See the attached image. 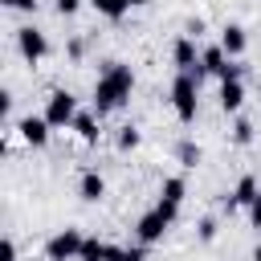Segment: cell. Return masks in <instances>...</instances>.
Here are the masks:
<instances>
[{
    "label": "cell",
    "mask_w": 261,
    "mask_h": 261,
    "mask_svg": "<svg viewBox=\"0 0 261 261\" xmlns=\"http://www.w3.org/2000/svg\"><path fill=\"white\" fill-rule=\"evenodd\" d=\"M200 241H216V220H200Z\"/></svg>",
    "instance_id": "d4e9b609"
},
{
    "label": "cell",
    "mask_w": 261,
    "mask_h": 261,
    "mask_svg": "<svg viewBox=\"0 0 261 261\" xmlns=\"http://www.w3.org/2000/svg\"><path fill=\"white\" fill-rule=\"evenodd\" d=\"M8 8H16V12H33L37 8V0H4Z\"/></svg>",
    "instance_id": "4316f807"
},
{
    "label": "cell",
    "mask_w": 261,
    "mask_h": 261,
    "mask_svg": "<svg viewBox=\"0 0 261 261\" xmlns=\"http://www.w3.org/2000/svg\"><path fill=\"white\" fill-rule=\"evenodd\" d=\"M184 196H188V184H184L179 175H167V179H163V188H159V204H155V208H159L167 220H175V216H179Z\"/></svg>",
    "instance_id": "52a82bcc"
},
{
    "label": "cell",
    "mask_w": 261,
    "mask_h": 261,
    "mask_svg": "<svg viewBox=\"0 0 261 261\" xmlns=\"http://www.w3.org/2000/svg\"><path fill=\"white\" fill-rule=\"evenodd\" d=\"M77 196H82L86 204H98V200L106 196V179H102L94 167H86V171H82V179H77Z\"/></svg>",
    "instance_id": "8fae6325"
},
{
    "label": "cell",
    "mask_w": 261,
    "mask_h": 261,
    "mask_svg": "<svg viewBox=\"0 0 261 261\" xmlns=\"http://www.w3.org/2000/svg\"><path fill=\"white\" fill-rule=\"evenodd\" d=\"M143 4H151V0H130V8H143Z\"/></svg>",
    "instance_id": "83f0119b"
},
{
    "label": "cell",
    "mask_w": 261,
    "mask_h": 261,
    "mask_svg": "<svg viewBox=\"0 0 261 261\" xmlns=\"http://www.w3.org/2000/svg\"><path fill=\"white\" fill-rule=\"evenodd\" d=\"M249 224H253V228H261V196L249 204Z\"/></svg>",
    "instance_id": "484cf974"
},
{
    "label": "cell",
    "mask_w": 261,
    "mask_h": 261,
    "mask_svg": "<svg viewBox=\"0 0 261 261\" xmlns=\"http://www.w3.org/2000/svg\"><path fill=\"white\" fill-rule=\"evenodd\" d=\"M200 155H204V151H200L192 139H184V143L175 147V159H179V167H196V163H200Z\"/></svg>",
    "instance_id": "ac0fdd59"
},
{
    "label": "cell",
    "mask_w": 261,
    "mask_h": 261,
    "mask_svg": "<svg viewBox=\"0 0 261 261\" xmlns=\"http://www.w3.org/2000/svg\"><path fill=\"white\" fill-rule=\"evenodd\" d=\"M106 241H98V237H86L82 241V261H106Z\"/></svg>",
    "instance_id": "d6986e66"
},
{
    "label": "cell",
    "mask_w": 261,
    "mask_h": 261,
    "mask_svg": "<svg viewBox=\"0 0 261 261\" xmlns=\"http://www.w3.org/2000/svg\"><path fill=\"white\" fill-rule=\"evenodd\" d=\"M228 61H232V57H228V53H224L220 45H208V49L200 53V69H204V73H216V77H224Z\"/></svg>",
    "instance_id": "4fadbf2b"
},
{
    "label": "cell",
    "mask_w": 261,
    "mask_h": 261,
    "mask_svg": "<svg viewBox=\"0 0 261 261\" xmlns=\"http://www.w3.org/2000/svg\"><path fill=\"white\" fill-rule=\"evenodd\" d=\"M82 232L77 228H61L45 241V261H82Z\"/></svg>",
    "instance_id": "277c9868"
},
{
    "label": "cell",
    "mask_w": 261,
    "mask_h": 261,
    "mask_svg": "<svg viewBox=\"0 0 261 261\" xmlns=\"http://www.w3.org/2000/svg\"><path fill=\"white\" fill-rule=\"evenodd\" d=\"M49 130H53V126L45 122V114H41V118H37V114H24V118L16 122V135H20L29 147H45V143H49Z\"/></svg>",
    "instance_id": "9c48e42d"
},
{
    "label": "cell",
    "mask_w": 261,
    "mask_h": 261,
    "mask_svg": "<svg viewBox=\"0 0 261 261\" xmlns=\"http://www.w3.org/2000/svg\"><path fill=\"white\" fill-rule=\"evenodd\" d=\"M0 261H16V241H12V237L0 241Z\"/></svg>",
    "instance_id": "603a6c76"
},
{
    "label": "cell",
    "mask_w": 261,
    "mask_h": 261,
    "mask_svg": "<svg viewBox=\"0 0 261 261\" xmlns=\"http://www.w3.org/2000/svg\"><path fill=\"white\" fill-rule=\"evenodd\" d=\"M253 261H261V245H257V249H253Z\"/></svg>",
    "instance_id": "f1b7e54d"
},
{
    "label": "cell",
    "mask_w": 261,
    "mask_h": 261,
    "mask_svg": "<svg viewBox=\"0 0 261 261\" xmlns=\"http://www.w3.org/2000/svg\"><path fill=\"white\" fill-rule=\"evenodd\" d=\"M90 4H94L106 20H122V16H126V8H130V0H90Z\"/></svg>",
    "instance_id": "2e32d148"
},
{
    "label": "cell",
    "mask_w": 261,
    "mask_h": 261,
    "mask_svg": "<svg viewBox=\"0 0 261 261\" xmlns=\"http://www.w3.org/2000/svg\"><path fill=\"white\" fill-rule=\"evenodd\" d=\"M171 61H175L179 73H196V77H204V69H200V53H196V41H192V37H179V41L171 45Z\"/></svg>",
    "instance_id": "ba28073f"
},
{
    "label": "cell",
    "mask_w": 261,
    "mask_h": 261,
    "mask_svg": "<svg viewBox=\"0 0 261 261\" xmlns=\"http://www.w3.org/2000/svg\"><path fill=\"white\" fill-rule=\"evenodd\" d=\"M106 261H143V245H135V249H118V245H110V249H106Z\"/></svg>",
    "instance_id": "ffe728a7"
},
{
    "label": "cell",
    "mask_w": 261,
    "mask_h": 261,
    "mask_svg": "<svg viewBox=\"0 0 261 261\" xmlns=\"http://www.w3.org/2000/svg\"><path fill=\"white\" fill-rule=\"evenodd\" d=\"M139 143H143V135H139V126H130V122H126V126H118V139H114V147H118L122 155H126V151H135Z\"/></svg>",
    "instance_id": "e0dca14e"
},
{
    "label": "cell",
    "mask_w": 261,
    "mask_h": 261,
    "mask_svg": "<svg viewBox=\"0 0 261 261\" xmlns=\"http://www.w3.org/2000/svg\"><path fill=\"white\" fill-rule=\"evenodd\" d=\"M171 106H175V118L179 122H196V110H200V77L196 73H179L175 77Z\"/></svg>",
    "instance_id": "7a4b0ae2"
},
{
    "label": "cell",
    "mask_w": 261,
    "mask_h": 261,
    "mask_svg": "<svg viewBox=\"0 0 261 261\" xmlns=\"http://www.w3.org/2000/svg\"><path fill=\"white\" fill-rule=\"evenodd\" d=\"M16 49H20V57L29 65H37V61L49 57V37L41 29H33V24H24V29H16Z\"/></svg>",
    "instance_id": "5b68a950"
},
{
    "label": "cell",
    "mask_w": 261,
    "mask_h": 261,
    "mask_svg": "<svg viewBox=\"0 0 261 261\" xmlns=\"http://www.w3.org/2000/svg\"><path fill=\"white\" fill-rule=\"evenodd\" d=\"M257 196H261V188H257V179H253V175H245V179H241V184L232 188V196L224 200V212L232 216L237 208H249V204H253Z\"/></svg>",
    "instance_id": "30bf717a"
},
{
    "label": "cell",
    "mask_w": 261,
    "mask_h": 261,
    "mask_svg": "<svg viewBox=\"0 0 261 261\" xmlns=\"http://www.w3.org/2000/svg\"><path fill=\"white\" fill-rule=\"evenodd\" d=\"M241 106H245V86L241 82H220V110L237 114Z\"/></svg>",
    "instance_id": "5bb4252c"
},
{
    "label": "cell",
    "mask_w": 261,
    "mask_h": 261,
    "mask_svg": "<svg viewBox=\"0 0 261 261\" xmlns=\"http://www.w3.org/2000/svg\"><path fill=\"white\" fill-rule=\"evenodd\" d=\"M245 45H249V37H245V29H241V24H224V29H220V49H224L232 61L245 53Z\"/></svg>",
    "instance_id": "7c38bea8"
},
{
    "label": "cell",
    "mask_w": 261,
    "mask_h": 261,
    "mask_svg": "<svg viewBox=\"0 0 261 261\" xmlns=\"http://www.w3.org/2000/svg\"><path fill=\"white\" fill-rule=\"evenodd\" d=\"M130 90H135V69L122 65V61H110V65L98 73V82H94V114L118 110V106L130 98Z\"/></svg>",
    "instance_id": "6da1fadb"
},
{
    "label": "cell",
    "mask_w": 261,
    "mask_h": 261,
    "mask_svg": "<svg viewBox=\"0 0 261 261\" xmlns=\"http://www.w3.org/2000/svg\"><path fill=\"white\" fill-rule=\"evenodd\" d=\"M171 228V220L159 212V208H151V212H143L139 216V224H135V241L147 249V245H155V241H163V232Z\"/></svg>",
    "instance_id": "8992f818"
},
{
    "label": "cell",
    "mask_w": 261,
    "mask_h": 261,
    "mask_svg": "<svg viewBox=\"0 0 261 261\" xmlns=\"http://www.w3.org/2000/svg\"><path fill=\"white\" fill-rule=\"evenodd\" d=\"M98 118H102V114H86V110L73 118V130H77L82 143H98Z\"/></svg>",
    "instance_id": "9a60e30c"
},
{
    "label": "cell",
    "mask_w": 261,
    "mask_h": 261,
    "mask_svg": "<svg viewBox=\"0 0 261 261\" xmlns=\"http://www.w3.org/2000/svg\"><path fill=\"white\" fill-rule=\"evenodd\" d=\"M184 37H192V41H200V37H204V20H200V16H192V20L184 24Z\"/></svg>",
    "instance_id": "7402d4cb"
},
{
    "label": "cell",
    "mask_w": 261,
    "mask_h": 261,
    "mask_svg": "<svg viewBox=\"0 0 261 261\" xmlns=\"http://www.w3.org/2000/svg\"><path fill=\"white\" fill-rule=\"evenodd\" d=\"M82 110H77V98L69 94V90H53L49 98H45V122L53 126V130H61V126H73V118H77Z\"/></svg>",
    "instance_id": "3957f363"
},
{
    "label": "cell",
    "mask_w": 261,
    "mask_h": 261,
    "mask_svg": "<svg viewBox=\"0 0 261 261\" xmlns=\"http://www.w3.org/2000/svg\"><path fill=\"white\" fill-rule=\"evenodd\" d=\"M232 143H237V147H249V143H253V122H249V118H237V126H232Z\"/></svg>",
    "instance_id": "44dd1931"
},
{
    "label": "cell",
    "mask_w": 261,
    "mask_h": 261,
    "mask_svg": "<svg viewBox=\"0 0 261 261\" xmlns=\"http://www.w3.org/2000/svg\"><path fill=\"white\" fill-rule=\"evenodd\" d=\"M53 8H57V16H73V12L82 8V0H57Z\"/></svg>",
    "instance_id": "cb8c5ba5"
}]
</instances>
